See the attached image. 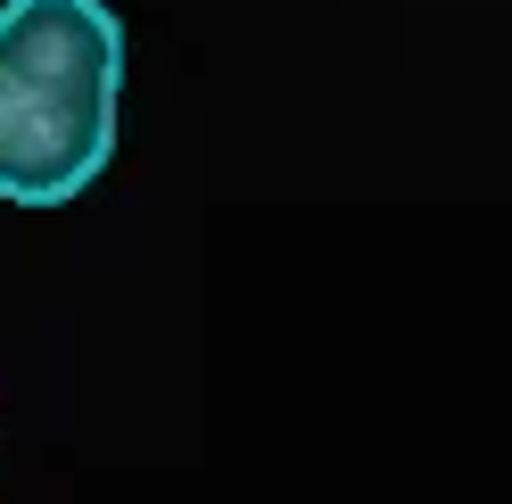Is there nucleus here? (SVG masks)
<instances>
[{
	"mask_svg": "<svg viewBox=\"0 0 512 504\" xmlns=\"http://www.w3.org/2000/svg\"><path fill=\"white\" fill-rule=\"evenodd\" d=\"M124 25L108 0H0V199L67 207L116 157Z\"/></svg>",
	"mask_w": 512,
	"mask_h": 504,
	"instance_id": "obj_1",
	"label": "nucleus"
}]
</instances>
